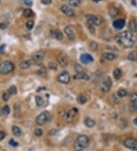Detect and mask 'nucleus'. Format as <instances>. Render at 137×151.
<instances>
[{
  "instance_id": "nucleus-8",
  "label": "nucleus",
  "mask_w": 137,
  "mask_h": 151,
  "mask_svg": "<svg viewBox=\"0 0 137 151\" xmlns=\"http://www.w3.org/2000/svg\"><path fill=\"white\" fill-rule=\"evenodd\" d=\"M70 75L68 72L63 71L61 73H59L57 76V80L58 82H59L60 83L63 84H68L70 81Z\"/></svg>"
},
{
  "instance_id": "nucleus-12",
  "label": "nucleus",
  "mask_w": 137,
  "mask_h": 151,
  "mask_svg": "<svg viewBox=\"0 0 137 151\" xmlns=\"http://www.w3.org/2000/svg\"><path fill=\"white\" fill-rule=\"evenodd\" d=\"M60 10H61V12H62L64 15L69 16V17H73V16L75 15V12H74V11L73 10V8H70V7L68 6H65V5L62 6L61 8H60Z\"/></svg>"
},
{
  "instance_id": "nucleus-19",
  "label": "nucleus",
  "mask_w": 137,
  "mask_h": 151,
  "mask_svg": "<svg viewBox=\"0 0 137 151\" xmlns=\"http://www.w3.org/2000/svg\"><path fill=\"white\" fill-rule=\"evenodd\" d=\"M51 35L53 38H56L57 40H61L63 39V34L62 32H60L59 30H54L51 32Z\"/></svg>"
},
{
  "instance_id": "nucleus-40",
  "label": "nucleus",
  "mask_w": 137,
  "mask_h": 151,
  "mask_svg": "<svg viewBox=\"0 0 137 151\" xmlns=\"http://www.w3.org/2000/svg\"><path fill=\"white\" fill-rule=\"evenodd\" d=\"M75 70L77 72H83V69L81 67V66L79 64H76L75 66Z\"/></svg>"
},
{
  "instance_id": "nucleus-36",
  "label": "nucleus",
  "mask_w": 137,
  "mask_h": 151,
  "mask_svg": "<svg viewBox=\"0 0 137 151\" xmlns=\"http://www.w3.org/2000/svg\"><path fill=\"white\" fill-rule=\"evenodd\" d=\"M34 22L33 21H28L27 22H26V28L28 29V30H31L33 28V27H34Z\"/></svg>"
},
{
  "instance_id": "nucleus-14",
  "label": "nucleus",
  "mask_w": 137,
  "mask_h": 151,
  "mask_svg": "<svg viewBox=\"0 0 137 151\" xmlns=\"http://www.w3.org/2000/svg\"><path fill=\"white\" fill-rule=\"evenodd\" d=\"M35 63V61L31 59V60H24L22 62H21L19 64V66L21 69L22 70H25V69H28L29 67H31L33 64Z\"/></svg>"
},
{
  "instance_id": "nucleus-52",
  "label": "nucleus",
  "mask_w": 137,
  "mask_h": 151,
  "mask_svg": "<svg viewBox=\"0 0 137 151\" xmlns=\"http://www.w3.org/2000/svg\"><path fill=\"white\" fill-rule=\"evenodd\" d=\"M95 2H100V1H101V0H94Z\"/></svg>"
},
{
  "instance_id": "nucleus-37",
  "label": "nucleus",
  "mask_w": 137,
  "mask_h": 151,
  "mask_svg": "<svg viewBox=\"0 0 137 151\" xmlns=\"http://www.w3.org/2000/svg\"><path fill=\"white\" fill-rule=\"evenodd\" d=\"M130 102L137 104V93H133L130 97Z\"/></svg>"
},
{
  "instance_id": "nucleus-41",
  "label": "nucleus",
  "mask_w": 137,
  "mask_h": 151,
  "mask_svg": "<svg viewBox=\"0 0 137 151\" xmlns=\"http://www.w3.org/2000/svg\"><path fill=\"white\" fill-rule=\"evenodd\" d=\"M10 94L9 93H7V92H5V93H3V95H2V98H3V100L5 101V102H6V101H8V98H9V97H10Z\"/></svg>"
},
{
  "instance_id": "nucleus-29",
  "label": "nucleus",
  "mask_w": 137,
  "mask_h": 151,
  "mask_svg": "<svg viewBox=\"0 0 137 151\" xmlns=\"http://www.w3.org/2000/svg\"><path fill=\"white\" fill-rule=\"evenodd\" d=\"M35 102L37 104V106H43V99L41 98V96H35Z\"/></svg>"
},
{
  "instance_id": "nucleus-6",
  "label": "nucleus",
  "mask_w": 137,
  "mask_h": 151,
  "mask_svg": "<svg viewBox=\"0 0 137 151\" xmlns=\"http://www.w3.org/2000/svg\"><path fill=\"white\" fill-rule=\"evenodd\" d=\"M112 86V81L109 76H104L101 80V90L103 92H107L111 90Z\"/></svg>"
},
{
  "instance_id": "nucleus-51",
  "label": "nucleus",
  "mask_w": 137,
  "mask_h": 151,
  "mask_svg": "<svg viewBox=\"0 0 137 151\" xmlns=\"http://www.w3.org/2000/svg\"><path fill=\"white\" fill-rule=\"evenodd\" d=\"M2 114V109L0 108V116H1Z\"/></svg>"
},
{
  "instance_id": "nucleus-46",
  "label": "nucleus",
  "mask_w": 137,
  "mask_h": 151,
  "mask_svg": "<svg viewBox=\"0 0 137 151\" xmlns=\"http://www.w3.org/2000/svg\"><path fill=\"white\" fill-rule=\"evenodd\" d=\"M112 100H113V102H116V103H118V102H119V98H117L116 95H113V96H112Z\"/></svg>"
},
{
  "instance_id": "nucleus-26",
  "label": "nucleus",
  "mask_w": 137,
  "mask_h": 151,
  "mask_svg": "<svg viewBox=\"0 0 137 151\" xmlns=\"http://www.w3.org/2000/svg\"><path fill=\"white\" fill-rule=\"evenodd\" d=\"M37 74L41 76L42 77H45L47 76V71H46V68L44 66H40V69L37 70Z\"/></svg>"
},
{
  "instance_id": "nucleus-20",
  "label": "nucleus",
  "mask_w": 137,
  "mask_h": 151,
  "mask_svg": "<svg viewBox=\"0 0 137 151\" xmlns=\"http://www.w3.org/2000/svg\"><path fill=\"white\" fill-rule=\"evenodd\" d=\"M76 101L80 105H84L87 102V98L84 94H79L76 98Z\"/></svg>"
},
{
  "instance_id": "nucleus-45",
  "label": "nucleus",
  "mask_w": 137,
  "mask_h": 151,
  "mask_svg": "<svg viewBox=\"0 0 137 151\" xmlns=\"http://www.w3.org/2000/svg\"><path fill=\"white\" fill-rule=\"evenodd\" d=\"M6 137V133L4 131H0V141L2 140Z\"/></svg>"
},
{
  "instance_id": "nucleus-11",
  "label": "nucleus",
  "mask_w": 137,
  "mask_h": 151,
  "mask_svg": "<svg viewBox=\"0 0 137 151\" xmlns=\"http://www.w3.org/2000/svg\"><path fill=\"white\" fill-rule=\"evenodd\" d=\"M80 60L83 64H89L94 61V58L91 54H83L80 56Z\"/></svg>"
},
{
  "instance_id": "nucleus-3",
  "label": "nucleus",
  "mask_w": 137,
  "mask_h": 151,
  "mask_svg": "<svg viewBox=\"0 0 137 151\" xmlns=\"http://www.w3.org/2000/svg\"><path fill=\"white\" fill-rule=\"evenodd\" d=\"M15 69V65L11 61L6 60L0 64V73L2 75H7L12 72Z\"/></svg>"
},
{
  "instance_id": "nucleus-47",
  "label": "nucleus",
  "mask_w": 137,
  "mask_h": 151,
  "mask_svg": "<svg viewBox=\"0 0 137 151\" xmlns=\"http://www.w3.org/2000/svg\"><path fill=\"white\" fill-rule=\"evenodd\" d=\"M24 3H25L27 6H32L33 4L31 0H24Z\"/></svg>"
},
{
  "instance_id": "nucleus-2",
  "label": "nucleus",
  "mask_w": 137,
  "mask_h": 151,
  "mask_svg": "<svg viewBox=\"0 0 137 151\" xmlns=\"http://www.w3.org/2000/svg\"><path fill=\"white\" fill-rule=\"evenodd\" d=\"M89 144V138L88 136L81 134L78 136L75 143H74V149L75 150L81 151L85 150Z\"/></svg>"
},
{
  "instance_id": "nucleus-27",
  "label": "nucleus",
  "mask_w": 137,
  "mask_h": 151,
  "mask_svg": "<svg viewBox=\"0 0 137 151\" xmlns=\"http://www.w3.org/2000/svg\"><path fill=\"white\" fill-rule=\"evenodd\" d=\"M118 13H119V11H118L117 8H110V10H109V15H110V16H111V18L116 17V16L118 15Z\"/></svg>"
},
{
  "instance_id": "nucleus-5",
  "label": "nucleus",
  "mask_w": 137,
  "mask_h": 151,
  "mask_svg": "<svg viewBox=\"0 0 137 151\" xmlns=\"http://www.w3.org/2000/svg\"><path fill=\"white\" fill-rule=\"evenodd\" d=\"M79 113V110L75 108H73L72 109L69 110L66 113H65L63 118L67 123H72L75 119L77 114Z\"/></svg>"
},
{
  "instance_id": "nucleus-15",
  "label": "nucleus",
  "mask_w": 137,
  "mask_h": 151,
  "mask_svg": "<svg viewBox=\"0 0 137 151\" xmlns=\"http://www.w3.org/2000/svg\"><path fill=\"white\" fill-rule=\"evenodd\" d=\"M113 26L117 30H121L125 26V21L123 19H117L113 22Z\"/></svg>"
},
{
  "instance_id": "nucleus-17",
  "label": "nucleus",
  "mask_w": 137,
  "mask_h": 151,
  "mask_svg": "<svg viewBox=\"0 0 137 151\" xmlns=\"http://www.w3.org/2000/svg\"><path fill=\"white\" fill-rule=\"evenodd\" d=\"M44 57H45V54L43 52H36L32 55V59L35 62L43 60Z\"/></svg>"
},
{
  "instance_id": "nucleus-43",
  "label": "nucleus",
  "mask_w": 137,
  "mask_h": 151,
  "mask_svg": "<svg viewBox=\"0 0 137 151\" xmlns=\"http://www.w3.org/2000/svg\"><path fill=\"white\" fill-rule=\"evenodd\" d=\"M41 2L45 6H47V5H50L52 3V0H41Z\"/></svg>"
},
{
  "instance_id": "nucleus-9",
  "label": "nucleus",
  "mask_w": 137,
  "mask_h": 151,
  "mask_svg": "<svg viewBox=\"0 0 137 151\" xmlns=\"http://www.w3.org/2000/svg\"><path fill=\"white\" fill-rule=\"evenodd\" d=\"M124 146L130 150H137V140L133 138H127L123 142Z\"/></svg>"
},
{
  "instance_id": "nucleus-39",
  "label": "nucleus",
  "mask_w": 137,
  "mask_h": 151,
  "mask_svg": "<svg viewBox=\"0 0 137 151\" xmlns=\"http://www.w3.org/2000/svg\"><path fill=\"white\" fill-rule=\"evenodd\" d=\"M34 134L37 136V137H40L43 135V131H42L41 129H40V128H37V129H36V130L34 131Z\"/></svg>"
},
{
  "instance_id": "nucleus-38",
  "label": "nucleus",
  "mask_w": 137,
  "mask_h": 151,
  "mask_svg": "<svg viewBox=\"0 0 137 151\" xmlns=\"http://www.w3.org/2000/svg\"><path fill=\"white\" fill-rule=\"evenodd\" d=\"M14 110H15V116H17V114H18V115L20 114V107L18 104L14 105Z\"/></svg>"
},
{
  "instance_id": "nucleus-44",
  "label": "nucleus",
  "mask_w": 137,
  "mask_h": 151,
  "mask_svg": "<svg viewBox=\"0 0 137 151\" xmlns=\"http://www.w3.org/2000/svg\"><path fill=\"white\" fill-rule=\"evenodd\" d=\"M88 28H89V31L91 32L92 34H94V33H95V28H94V26H93V25L88 24Z\"/></svg>"
},
{
  "instance_id": "nucleus-28",
  "label": "nucleus",
  "mask_w": 137,
  "mask_h": 151,
  "mask_svg": "<svg viewBox=\"0 0 137 151\" xmlns=\"http://www.w3.org/2000/svg\"><path fill=\"white\" fill-rule=\"evenodd\" d=\"M128 59L132 61H137V53L136 51H133L129 53L128 55Z\"/></svg>"
},
{
  "instance_id": "nucleus-31",
  "label": "nucleus",
  "mask_w": 137,
  "mask_h": 151,
  "mask_svg": "<svg viewBox=\"0 0 137 151\" xmlns=\"http://www.w3.org/2000/svg\"><path fill=\"white\" fill-rule=\"evenodd\" d=\"M17 92H18V90H17V87L15 86H12L8 88V93L10 95H16Z\"/></svg>"
},
{
  "instance_id": "nucleus-13",
  "label": "nucleus",
  "mask_w": 137,
  "mask_h": 151,
  "mask_svg": "<svg viewBox=\"0 0 137 151\" xmlns=\"http://www.w3.org/2000/svg\"><path fill=\"white\" fill-rule=\"evenodd\" d=\"M57 60L58 64H59L60 66H63V67L67 66L69 65V59L67 58L66 56L63 55V54H60V55L58 56L57 58Z\"/></svg>"
},
{
  "instance_id": "nucleus-25",
  "label": "nucleus",
  "mask_w": 137,
  "mask_h": 151,
  "mask_svg": "<svg viewBox=\"0 0 137 151\" xmlns=\"http://www.w3.org/2000/svg\"><path fill=\"white\" fill-rule=\"evenodd\" d=\"M69 3L73 7H78L81 3V0H69Z\"/></svg>"
},
{
  "instance_id": "nucleus-42",
  "label": "nucleus",
  "mask_w": 137,
  "mask_h": 151,
  "mask_svg": "<svg viewBox=\"0 0 137 151\" xmlns=\"http://www.w3.org/2000/svg\"><path fill=\"white\" fill-rule=\"evenodd\" d=\"M9 143H10V145H12V147H18V143L16 142V141H15L13 139H11V140H9Z\"/></svg>"
},
{
  "instance_id": "nucleus-30",
  "label": "nucleus",
  "mask_w": 137,
  "mask_h": 151,
  "mask_svg": "<svg viewBox=\"0 0 137 151\" xmlns=\"http://www.w3.org/2000/svg\"><path fill=\"white\" fill-rule=\"evenodd\" d=\"M33 12L31 9L30 8H26L24 10V12H23V15L25 18H30L33 15Z\"/></svg>"
},
{
  "instance_id": "nucleus-16",
  "label": "nucleus",
  "mask_w": 137,
  "mask_h": 151,
  "mask_svg": "<svg viewBox=\"0 0 137 151\" xmlns=\"http://www.w3.org/2000/svg\"><path fill=\"white\" fill-rule=\"evenodd\" d=\"M73 78L75 80H89L90 79L89 76L88 74H86L84 72H77V74H75Z\"/></svg>"
},
{
  "instance_id": "nucleus-10",
  "label": "nucleus",
  "mask_w": 137,
  "mask_h": 151,
  "mask_svg": "<svg viewBox=\"0 0 137 151\" xmlns=\"http://www.w3.org/2000/svg\"><path fill=\"white\" fill-rule=\"evenodd\" d=\"M64 32L67 36V38L70 40H74L75 39V28L72 25H69L65 27L64 29Z\"/></svg>"
},
{
  "instance_id": "nucleus-32",
  "label": "nucleus",
  "mask_w": 137,
  "mask_h": 151,
  "mask_svg": "<svg viewBox=\"0 0 137 151\" xmlns=\"http://www.w3.org/2000/svg\"><path fill=\"white\" fill-rule=\"evenodd\" d=\"M117 96H119V97H120V98L125 97L126 96H127V92L125 89H123V88H120L117 92Z\"/></svg>"
},
{
  "instance_id": "nucleus-23",
  "label": "nucleus",
  "mask_w": 137,
  "mask_h": 151,
  "mask_svg": "<svg viewBox=\"0 0 137 151\" xmlns=\"http://www.w3.org/2000/svg\"><path fill=\"white\" fill-rule=\"evenodd\" d=\"M129 28L131 32H137V23L135 20H131L129 23Z\"/></svg>"
},
{
  "instance_id": "nucleus-18",
  "label": "nucleus",
  "mask_w": 137,
  "mask_h": 151,
  "mask_svg": "<svg viewBox=\"0 0 137 151\" xmlns=\"http://www.w3.org/2000/svg\"><path fill=\"white\" fill-rule=\"evenodd\" d=\"M102 56H103L104 59L107 60H113L117 59V56L115 54H113V53H108V52H105V53H103Z\"/></svg>"
},
{
  "instance_id": "nucleus-48",
  "label": "nucleus",
  "mask_w": 137,
  "mask_h": 151,
  "mask_svg": "<svg viewBox=\"0 0 137 151\" xmlns=\"http://www.w3.org/2000/svg\"><path fill=\"white\" fill-rule=\"evenodd\" d=\"M57 130H52V131H50V135H54V134L57 133Z\"/></svg>"
},
{
  "instance_id": "nucleus-24",
  "label": "nucleus",
  "mask_w": 137,
  "mask_h": 151,
  "mask_svg": "<svg viewBox=\"0 0 137 151\" xmlns=\"http://www.w3.org/2000/svg\"><path fill=\"white\" fill-rule=\"evenodd\" d=\"M113 76L115 80H119L121 77V76H122V71H121L120 69L116 68V69L113 70Z\"/></svg>"
},
{
  "instance_id": "nucleus-21",
  "label": "nucleus",
  "mask_w": 137,
  "mask_h": 151,
  "mask_svg": "<svg viewBox=\"0 0 137 151\" xmlns=\"http://www.w3.org/2000/svg\"><path fill=\"white\" fill-rule=\"evenodd\" d=\"M12 133L15 137H20L22 134V131L19 127L14 125L12 127Z\"/></svg>"
},
{
  "instance_id": "nucleus-33",
  "label": "nucleus",
  "mask_w": 137,
  "mask_h": 151,
  "mask_svg": "<svg viewBox=\"0 0 137 151\" xmlns=\"http://www.w3.org/2000/svg\"><path fill=\"white\" fill-rule=\"evenodd\" d=\"M2 114L5 115H8L10 114V108L8 105H5L2 108Z\"/></svg>"
},
{
  "instance_id": "nucleus-7",
  "label": "nucleus",
  "mask_w": 137,
  "mask_h": 151,
  "mask_svg": "<svg viewBox=\"0 0 137 151\" xmlns=\"http://www.w3.org/2000/svg\"><path fill=\"white\" fill-rule=\"evenodd\" d=\"M86 20L88 24L90 25H93V26H98L102 23V19L101 17L97 15H90L86 16Z\"/></svg>"
},
{
  "instance_id": "nucleus-49",
  "label": "nucleus",
  "mask_w": 137,
  "mask_h": 151,
  "mask_svg": "<svg viewBox=\"0 0 137 151\" xmlns=\"http://www.w3.org/2000/svg\"><path fill=\"white\" fill-rule=\"evenodd\" d=\"M5 48H6V45H2V46L0 47V52H2L3 49Z\"/></svg>"
},
{
  "instance_id": "nucleus-50",
  "label": "nucleus",
  "mask_w": 137,
  "mask_h": 151,
  "mask_svg": "<svg viewBox=\"0 0 137 151\" xmlns=\"http://www.w3.org/2000/svg\"><path fill=\"white\" fill-rule=\"evenodd\" d=\"M133 124H134L135 125H136L137 126V118H136L135 119L133 120Z\"/></svg>"
},
{
  "instance_id": "nucleus-22",
  "label": "nucleus",
  "mask_w": 137,
  "mask_h": 151,
  "mask_svg": "<svg viewBox=\"0 0 137 151\" xmlns=\"http://www.w3.org/2000/svg\"><path fill=\"white\" fill-rule=\"evenodd\" d=\"M84 122H85V124L88 127H93L95 125V121L90 118H86Z\"/></svg>"
},
{
  "instance_id": "nucleus-34",
  "label": "nucleus",
  "mask_w": 137,
  "mask_h": 151,
  "mask_svg": "<svg viewBox=\"0 0 137 151\" xmlns=\"http://www.w3.org/2000/svg\"><path fill=\"white\" fill-rule=\"evenodd\" d=\"M97 44L96 42H95V41H92V42H91V44H89V48L91 49V50H97Z\"/></svg>"
},
{
  "instance_id": "nucleus-35",
  "label": "nucleus",
  "mask_w": 137,
  "mask_h": 151,
  "mask_svg": "<svg viewBox=\"0 0 137 151\" xmlns=\"http://www.w3.org/2000/svg\"><path fill=\"white\" fill-rule=\"evenodd\" d=\"M57 66H58V64L56 63V62H54V61H51V62H50V64H49V67H50V69H51V70H57Z\"/></svg>"
},
{
  "instance_id": "nucleus-4",
  "label": "nucleus",
  "mask_w": 137,
  "mask_h": 151,
  "mask_svg": "<svg viewBox=\"0 0 137 151\" xmlns=\"http://www.w3.org/2000/svg\"><path fill=\"white\" fill-rule=\"evenodd\" d=\"M50 114L48 111H44L41 112L40 114L37 115V118H36V123L37 124L42 126L45 124H47L49 121L50 120Z\"/></svg>"
},
{
  "instance_id": "nucleus-1",
  "label": "nucleus",
  "mask_w": 137,
  "mask_h": 151,
  "mask_svg": "<svg viewBox=\"0 0 137 151\" xmlns=\"http://www.w3.org/2000/svg\"><path fill=\"white\" fill-rule=\"evenodd\" d=\"M115 40L118 44L125 48H129L133 47L136 42L135 37L133 33L129 31H124L115 36Z\"/></svg>"
}]
</instances>
